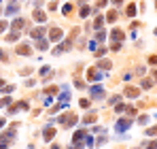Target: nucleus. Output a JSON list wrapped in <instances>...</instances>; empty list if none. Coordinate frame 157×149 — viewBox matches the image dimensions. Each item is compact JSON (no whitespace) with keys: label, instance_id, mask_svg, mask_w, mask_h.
<instances>
[{"label":"nucleus","instance_id":"f8f14e48","mask_svg":"<svg viewBox=\"0 0 157 149\" xmlns=\"http://www.w3.org/2000/svg\"><path fill=\"white\" fill-rule=\"evenodd\" d=\"M36 49H40V51L49 49V41L47 38H36Z\"/></svg>","mask_w":157,"mask_h":149},{"label":"nucleus","instance_id":"f257e3e1","mask_svg":"<svg viewBox=\"0 0 157 149\" xmlns=\"http://www.w3.org/2000/svg\"><path fill=\"white\" fill-rule=\"evenodd\" d=\"M57 124H62L64 128H72V126L77 124V115L75 113H66V115L57 117Z\"/></svg>","mask_w":157,"mask_h":149},{"label":"nucleus","instance_id":"4be33fe9","mask_svg":"<svg viewBox=\"0 0 157 149\" xmlns=\"http://www.w3.org/2000/svg\"><path fill=\"white\" fill-rule=\"evenodd\" d=\"M140 85H142L144 90H151V87H153V81H151V79H142V81H140Z\"/></svg>","mask_w":157,"mask_h":149},{"label":"nucleus","instance_id":"a18cd8bd","mask_svg":"<svg viewBox=\"0 0 157 149\" xmlns=\"http://www.w3.org/2000/svg\"><path fill=\"white\" fill-rule=\"evenodd\" d=\"M149 62H151V64H157V55H151V58H149Z\"/></svg>","mask_w":157,"mask_h":149},{"label":"nucleus","instance_id":"f704fd0d","mask_svg":"<svg viewBox=\"0 0 157 149\" xmlns=\"http://www.w3.org/2000/svg\"><path fill=\"white\" fill-rule=\"evenodd\" d=\"M106 2H108V0H96V6L102 9V6H106Z\"/></svg>","mask_w":157,"mask_h":149},{"label":"nucleus","instance_id":"c756f323","mask_svg":"<svg viewBox=\"0 0 157 149\" xmlns=\"http://www.w3.org/2000/svg\"><path fill=\"white\" fill-rule=\"evenodd\" d=\"M147 134H149V136H157V126L149 128V130H147Z\"/></svg>","mask_w":157,"mask_h":149},{"label":"nucleus","instance_id":"79ce46f5","mask_svg":"<svg viewBox=\"0 0 157 149\" xmlns=\"http://www.w3.org/2000/svg\"><path fill=\"white\" fill-rule=\"evenodd\" d=\"M96 45H98L96 41H89V49H91V51H96Z\"/></svg>","mask_w":157,"mask_h":149},{"label":"nucleus","instance_id":"a19ab883","mask_svg":"<svg viewBox=\"0 0 157 149\" xmlns=\"http://www.w3.org/2000/svg\"><path fill=\"white\" fill-rule=\"evenodd\" d=\"M147 149H157V141H153V143H149V145H147Z\"/></svg>","mask_w":157,"mask_h":149},{"label":"nucleus","instance_id":"49530a36","mask_svg":"<svg viewBox=\"0 0 157 149\" xmlns=\"http://www.w3.org/2000/svg\"><path fill=\"white\" fill-rule=\"evenodd\" d=\"M113 2H115V4H121V2H123V0H113Z\"/></svg>","mask_w":157,"mask_h":149},{"label":"nucleus","instance_id":"f3484780","mask_svg":"<svg viewBox=\"0 0 157 149\" xmlns=\"http://www.w3.org/2000/svg\"><path fill=\"white\" fill-rule=\"evenodd\" d=\"M53 136H55V130H53V128H47V130L43 132V139H45V141H51Z\"/></svg>","mask_w":157,"mask_h":149},{"label":"nucleus","instance_id":"6e6552de","mask_svg":"<svg viewBox=\"0 0 157 149\" xmlns=\"http://www.w3.org/2000/svg\"><path fill=\"white\" fill-rule=\"evenodd\" d=\"M89 94H91V98H104V87H100V85H94V87L89 90Z\"/></svg>","mask_w":157,"mask_h":149},{"label":"nucleus","instance_id":"39448f33","mask_svg":"<svg viewBox=\"0 0 157 149\" xmlns=\"http://www.w3.org/2000/svg\"><path fill=\"white\" fill-rule=\"evenodd\" d=\"M110 38H113V43H121V41L125 38V32L119 30V28H115V30L110 32Z\"/></svg>","mask_w":157,"mask_h":149},{"label":"nucleus","instance_id":"bb28decb","mask_svg":"<svg viewBox=\"0 0 157 149\" xmlns=\"http://www.w3.org/2000/svg\"><path fill=\"white\" fill-rule=\"evenodd\" d=\"M78 104H81V109H87V107H89V98H81Z\"/></svg>","mask_w":157,"mask_h":149},{"label":"nucleus","instance_id":"a211bd4d","mask_svg":"<svg viewBox=\"0 0 157 149\" xmlns=\"http://www.w3.org/2000/svg\"><path fill=\"white\" fill-rule=\"evenodd\" d=\"M57 98L64 100V102H68V98H70V90H68V87H64V90H62V94H59Z\"/></svg>","mask_w":157,"mask_h":149},{"label":"nucleus","instance_id":"5701e85b","mask_svg":"<svg viewBox=\"0 0 157 149\" xmlns=\"http://www.w3.org/2000/svg\"><path fill=\"white\" fill-rule=\"evenodd\" d=\"M94 122H96V113L91 111V113H87V115H85V124H94Z\"/></svg>","mask_w":157,"mask_h":149},{"label":"nucleus","instance_id":"7ed1b4c3","mask_svg":"<svg viewBox=\"0 0 157 149\" xmlns=\"http://www.w3.org/2000/svg\"><path fill=\"white\" fill-rule=\"evenodd\" d=\"M49 38H51L53 43H55V41H62V38H64V30H62V28H57V26H53L51 32H49Z\"/></svg>","mask_w":157,"mask_h":149},{"label":"nucleus","instance_id":"de8ad7c7","mask_svg":"<svg viewBox=\"0 0 157 149\" xmlns=\"http://www.w3.org/2000/svg\"><path fill=\"white\" fill-rule=\"evenodd\" d=\"M2 126H4V119H0V128H2Z\"/></svg>","mask_w":157,"mask_h":149},{"label":"nucleus","instance_id":"c9c22d12","mask_svg":"<svg viewBox=\"0 0 157 149\" xmlns=\"http://www.w3.org/2000/svg\"><path fill=\"white\" fill-rule=\"evenodd\" d=\"M85 143H87V147H94V139L91 136H85Z\"/></svg>","mask_w":157,"mask_h":149},{"label":"nucleus","instance_id":"393cba45","mask_svg":"<svg viewBox=\"0 0 157 149\" xmlns=\"http://www.w3.org/2000/svg\"><path fill=\"white\" fill-rule=\"evenodd\" d=\"M51 73H53V70L49 68V66H43V68H40V77H49Z\"/></svg>","mask_w":157,"mask_h":149},{"label":"nucleus","instance_id":"603ef678","mask_svg":"<svg viewBox=\"0 0 157 149\" xmlns=\"http://www.w3.org/2000/svg\"><path fill=\"white\" fill-rule=\"evenodd\" d=\"M155 9H157V0H155Z\"/></svg>","mask_w":157,"mask_h":149},{"label":"nucleus","instance_id":"9d476101","mask_svg":"<svg viewBox=\"0 0 157 149\" xmlns=\"http://www.w3.org/2000/svg\"><path fill=\"white\" fill-rule=\"evenodd\" d=\"M138 94H140L138 87H130V85L125 87V96H128V98H138Z\"/></svg>","mask_w":157,"mask_h":149},{"label":"nucleus","instance_id":"6ab92c4d","mask_svg":"<svg viewBox=\"0 0 157 149\" xmlns=\"http://www.w3.org/2000/svg\"><path fill=\"white\" fill-rule=\"evenodd\" d=\"M110 66H113V64H110L108 60H100V62H98V68H100V70H106V68L110 70Z\"/></svg>","mask_w":157,"mask_h":149},{"label":"nucleus","instance_id":"58836bf2","mask_svg":"<svg viewBox=\"0 0 157 149\" xmlns=\"http://www.w3.org/2000/svg\"><path fill=\"white\" fill-rule=\"evenodd\" d=\"M13 90H15V87H13V85H6V87H4V90H2V92H4V94H11V92H13Z\"/></svg>","mask_w":157,"mask_h":149},{"label":"nucleus","instance_id":"3c124183","mask_svg":"<svg viewBox=\"0 0 157 149\" xmlns=\"http://www.w3.org/2000/svg\"><path fill=\"white\" fill-rule=\"evenodd\" d=\"M155 36H157V28H155Z\"/></svg>","mask_w":157,"mask_h":149},{"label":"nucleus","instance_id":"e433bc0d","mask_svg":"<svg viewBox=\"0 0 157 149\" xmlns=\"http://www.w3.org/2000/svg\"><path fill=\"white\" fill-rule=\"evenodd\" d=\"M45 94H57V87H47Z\"/></svg>","mask_w":157,"mask_h":149},{"label":"nucleus","instance_id":"ddd939ff","mask_svg":"<svg viewBox=\"0 0 157 149\" xmlns=\"http://www.w3.org/2000/svg\"><path fill=\"white\" fill-rule=\"evenodd\" d=\"M89 13H96V9H89L87 4H83V6H81V11H78V15H81V17H89Z\"/></svg>","mask_w":157,"mask_h":149},{"label":"nucleus","instance_id":"7c9ffc66","mask_svg":"<svg viewBox=\"0 0 157 149\" xmlns=\"http://www.w3.org/2000/svg\"><path fill=\"white\" fill-rule=\"evenodd\" d=\"M115 111H117V113H123V111H125V104H121V102H117V107H115Z\"/></svg>","mask_w":157,"mask_h":149},{"label":"nucleus","instance_id":"4468645a","mask_svg":"<svg viewBox=\"0 0 157 149\" xmlns=\"http://www.w3.org/2000/svg\"><path fill=\"white\" fill-rule=\"evenodd\" d=\"M104 17H102V15H98V17H96V19H94V30H102V26H104Z\"/></svg>","mask_w":157,"mask_h":149},{"label":"nucleus","instance_id":"8fccbe9b","mask_svg":"<svg viewBox=\"0 0 157 149\" xmlns=\"http://www.w3.org/2000/svg\"><path fill=\"white\" fill-rule=\"evenodd\" d=\"M78 2H87V0H78Z\"/></svg>","mask_w":157,"mask_h":149},{"label":"nucleus","instance_id":"2eb2a0df","mask_svg":"<svg viewBox=\"0 0 157 149\" xmlns=\"http://www.w3.org/2000/svg\"><path fill=\"white\" fill-rule=\"evenodd\" d=\"M34 19H36V22H40V24H45L47 15H45V13H43L40 9H36V11H34Z\"/></svg>","mask_w":157,"mask_h":149},{"label":"nucleus","instance_id":"20e7f679","mask_svg":"<svg viewBox=\"0 0 157 149\" xmlns=\"http://www.w3.org/2000/svg\"><path fill=\"white\" fill-rule=\"evenodd\" d=\"M130 126H132V119H119L115 124V130L117 132H125V130H130Z\"/></svg>","mask_w":157,"mask_h":149},{"label":"nucleus","instance_id":"9b49d317","mask_svg":"<svg viewBox=\"0 0 157 149\" xmlns=\"http://www.w3.org/2000/svg\"><path fill=\"white\" fill-rule=\"evenodd\" d=\"M17 11H19V4H17V2H11V4L4 9V13H6V15H15Z\"/></svg>","mask_w":157,"mask_h":149},{"label":"nucleus","instance_id":"aec40b11","mask_svg":"<svg viewBox=\"0 0 157 149\" xmlns=\"http://www.w3.org/2000/svg\"><path fill=\"white\" fill-rule=\"evenodd\" d=\"M17 38H19V32H15V30H13L11 34H6V43H15Z\"/></svg>","mask_w":157,"mask_h":149},{"label":"nucleus","instance_id":"4c0bfd02","mask_svg":"<svg viewBox=\"0 0 157 149\" xmlns=\"http://www.w3.org/2000/svg\"><path fill=\"white\" fill-rule=\"evenodd\" d=\"M6 28H9V24H6V22H2V19H0V32H4V30H6Z\"/></svg>","mask_w":157,"mask_h":149},{"label":"nucleus","instance_id":"c85d7f7f","mask_svg":"<svg viewBox=\"0 0 157 149\" xmlns=\"http://www.w3.org/2000/svg\"><path fill=\"white\" fill-rule=\"evenodd\" d=\"M0 149H9V141H6L4 136L0 139Z\"/></svg>","mask_w":157,"mask_h":149},{"label":"nucleus","instance_id":"b1692460","mask_svg":"<svg viewBox=\"0 0 157 149\" xmlns=\"http://www.w3.org/2000/svg\"><path fill=\"white\" fill-rule=\"evenodd\" d=\"M85 136H87V134H85V130H78L77 134H75V141H77V143H78V141H83Z\"/></svg>","mask_w":157,"mask_h":149},{"label":"nucleus","instance_id":"37998d69","mask_svg":"<svg viewBox=\"0 0 157 149\" xmlns=\"http://www.w3.org/2000/svg\"><path fill=\"white\" fill-rule=\"evenodd\" d=\"M121 49V43H113V51H119Z\"/></svg>","mask_w":157,"mask_h":149},{"label":"nucleus","instance_id":"0eeeda50","mask_svg":"<svg viewBox=\"0 0 157 149\" xmlns=\"http://www.w3.org/2000/svg\"><path fill=\"white\" fill-rule=\"evenodd\" d=\"M45 32H47V28L38 26V28H32V30H30V36H32V38H43Z\"/></svg>","mask_w":157,"mask_h":149},{"label":"nucleus","instance_id":"1a4fd4ad","mask_svg":"<svg viewBox=\"0 0 157 149\" xmlns=\"http://www.w3.org/2000/svg\"><path fill=\"white\" fill-rule=\"evenodd\" d=\"M28 109H30V104L21 100V102H17L15 107H11V109H9V113H15V111H28Z\"/></svg>","mask_w":157,"mask_h":149},{"label":"nucleus","instance_id":"dca6fc26","mask_svg":"<svg viewBox=\"0 0 157 149\" xmlns=\"http://www.w3.org/2000/svg\"><path fill=\"white\" fill-rule=\"evenodd\" d=\"M30 47H28L26 43H24V45H17V53H19V55H30Z\"/></svg>","mask_w":157,"mask_h":149},{"label":"nucleus","instance_id":"2f4dec72","mask_svg":"<svg viewBox=\"0 0 157 149\" xmlns=\"http://www.w3.org/2000/svg\"><path fill=\"white\" fill-rule=\"evenodd\" d=\"M125 115H136V109L134 107H125Z\"/></svg>","mask_w":157,"mask_h":149},{"label":"nucleus","instance_id":"473e14b6","mask_svg":"<svg viewBox=\"0 0 157 149\" xmlns=\"http://www.w3.org/2000/svg\"><path fill=\"white\" fill-rule=\"evenodd\" d=\"M117 102H121V96H113V98L108 100V104H117Z\"/></svg>","mask_w":157,"mask_h":149},{"label":"nucleus","instance_id":"412c9836","mask_svg":"<svg viewBox=\"0 0 157 149\" xmlns=\"http://www.w3.org/2000/svg\"><path fill=\"white\" fill-rule=\"evenodd\" d=\"M128 17H134L136 15V4H128V11H125Z\"/></svg>","mask_w":157,"mask_h":149},{"label":"nucleus","instance_id":"c03bdc74","mask_svg":"<svg viewBox=\"0 0 157 149\" xmlns=\"http://www.w3.org/2000/svg\"><path fill=\"white\" fill-rule=\"evenodd\" d=\"M2 104H11V98H9L6 94H4V98H2Z\"/></svg>","mask_w":157,"mask_h":149},{"label":"nucleus","instance_id":"72a5a7b5","mask_svg":"<svg viewBox=\"0 0 157 149\" xmlns=\"http://www.w3.org/2000/svg\"><path fill=\"white\" fill-rule=\"evenodd\" d=\"M138 124H149V117H147V115H140V117H138Z\"/></svg>","mask_w":157,"mask_h":149},{"label":"nucleus","instance_id":"f03ea898","mask_svg":"<svg viewBox=\"0 0 157 149\" xmlns=\"http://www.w3.org/2000/svg\"><path fill=\"white\" fill-rule=\"evenodd\" d=\"M87 79H89V83L91 81H102L104 79V73L100 68H87Z\"/></svg>","mask_w":157,"mask_h":149},{"label":"nucleus","instance_id":"a878e982","mask_svg":"<svg viewBox=\"0 0 157 149\" xmlns=\"http://www.w3.org/2000/svg\"><path fill=\"white\" fill-rule=\"evenodd\" d=\"M106 22H115V19H117V13H115V11H110V13H106V17H104Z\"/></svg>","mask_w":157,"mask_h":149},{"label":"nucleus","instance_id":"09e8293b","mask_svg":"<svg viewBox=\"0 0 157 149\" xmlns=\"http://www.w3.org/2000/svg\"><path fill=\"white\" fill-rule=\"evenodd\" d=\"M153 79H157V70H155V73H153Z\"/></svg>","mask_w":157,"mask_h":149},{"label":"nucleus","instance_id":"cd10ccee","mask_svg":"<svg viewBox=\"0 0 157 149\" xmlns=\"http://www.w3.org/2000/svg\"><path fill=\"white\" fill-rule=\"evenodd\" d=\"M64 15H70L72 13V4H64V11H62Z\"/></svg>","mask_w":157,"mask_h":149},{"label":"nucleus","instance_id":"ea45409f","mask_svg":"<svg viewBox=\"0 0 157 149\" xmlns=\"http://www.w3.org/2000/svg\"><path fill=\"white\" fill-rule=\"evenodd\" d=\"M96 36H98V41H104V38H106V34H104V32H102V30H100V32H98Z\"/></svg>","mask_w":157,"mask_h":149},{"label":"nucleus","instance_id":"423d86ee","mask_svg":"<svg viewBox=\"0 0 157 149\" xmlns=\"http://www.w3.org/2000/svg\"><path fill=\"white\" fill-rule=\"evenodd\" d=\"M11 28H13L15 32H21V30L26 28V19H24V17H17V19H13V24H11Z\"/></svg>","mask_w":157,"mask_h":149}]
</instances>
